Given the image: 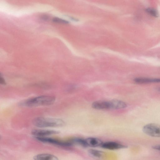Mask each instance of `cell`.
<instances>
[{
  "label": "cell",
  "instance_id": "obj_1",
  "mask_svg": "<svg viewBox=\"0 0 160 160\" xmlns=\"http://www.w3.org/2000/svg\"><path fill=\"white\" fill-rule=\"evenodd\" d=\"M32 123L34 125L39 128L61 127L65 124L60 119L44 117H37L33 120Z\"/></svg>",
  "mask_w": 160,
  "mask_h": 160
},
{
  "label": "cell",
  "instance_id": "obj_2",
  "mask_svg": "<svg viewBox=\"0 0 160 160\" xmlns=\"http://www.w3.org/2000/svg\"><path fill=\"white\" fill-rule=\"evenodd\" d=\"M55 101V98L49 96H41L28 99L24 104L28 107L47 106L52 104Z\"/></svg>",
  "mask_w": 160,
  "mask_h": 160
},
{
  "label": "cell",
  "instance_id": "obj_3",
  "mask_svg": "<svg viewBox=\"0 0 160 160\" xmlns=\"http://www.w3.org/2000/svg\"><path fill=\"white\" fill-rule=\"evenodd\" d=\"M143 132L149 136L154 137H160V125L151 123L147 124L142 128Z\"/></svg>",
  "mask_w": 160,
  "mask_h": 160
},
{
  "label": "cell",
  "instance_id": "obj_4",
  "mask_svg": "<svg viewBox=\"0 0 160 160\" xmlns=\"http://www.w3.org/2000/svg\"><path fill=\"white\" fill-rule=\"evenodd\" d=\"M37 140L44 143H48L52 144L59 145L63 147H70L72 144L70 141H62L56 140L54 138L44 137H34Z\"/></svg>",
  "mask_w": 160,
  "mask_h": 160
},
{
  "label": "cell",
  "instance_id": "obj_5",
  "mask_svg": "<svg viewBox=\"0 0 160 160\" xmlns=\"http://www.w3.org/2000/svg\"><path fill=\"white\" fill-rule=\"evenodd\" d=\"M32 134L34 137H44L59 133V132L53 130L34 129L32 131Z\"/></svg>",
  "mask_w": 160,
  "mask_h": 160
},
{
  "label": "cell",
  "instance_id": "obj_6",
  "mask_svg": "<svg viewBox=\"0 0 160 160\" xmlns=\"http://www.w3.org/2000/svg\"><path fill=\"white\" fill-rule=\"evenodd\" d=\"M101 147L103 148L111 150H117L127 147L126 145L111 141L103 142Z\"/></svg>",
  "mask_w": 160,
  "mask_h": 160
},
{
  "label": "cell",
  "instance_id": "obj_7",
  "mask_svg": "<svg viewBox=\"0 0 160 160\" xmlns=\"http://www.w3.org/2000/svg\"><path fill=\"white\" fill-rule=\"evenodd\" d=\"M92 107L97 109H111L110 101H98L94 102Z\"/></svg>",
  "mask_w": 160,
  "mask_h": 160
},
{
  "label": "cell",
  "instance_id": "obj_8",
  "mask_svg": "<svg viewBox=\"0 0 160 160\" xmlns=\"http://www.w3.org/2000/svg\"><path fill=\"white\" fill-rule=\"evenodd\" d=\"M134 81L138 84L160 83V78L139 77L135 78Z\"/></svg>",
  "mask_w": 160,
  "mask_h": 160
},
{
  "label": "cell",
  "instance_id": "obj_9",
  "mask_svg": "<svg viewBox=\"0 0 160 160\" xmlns=\"http://www.w3.org/2000/svg\"><path fill=\"white\" fill-rule=\"evenodd\" d=\"M85 143L87 147H96L101 146L103 142L97 138L89 137L85 139Z\"/></svg>",
  "mask_w": 160,
  "mask_h": 160
},
{
  "label": "cell",
  "instance_id": "obj_10",
  "mask_svg": "<svg viewBox=\"0 0 160 160\" xmlns=\"http://www.w3.org/2000/svg\"><path fill=\"white\" fill-rule=\"evenodd\" d=\"M111 109H122L127 107V104L124 102L117 100L113 99L110 101Z\"/></svg>",
  "mask_w": 160,
  "mask_h": 160
},
{
  "label": "cell",
  "instance_id": "obj_11",
  "mask_svg": "<svg viewBox=\"0 0 160 160\" xmlns=\"http://www.w3.org/2000/svg\"><path fill=\"white\" fill-rule=\"evenodd\" d=\"M34 160H59L55 156L48 153H41L33 157Z\"/></svg>",
  "mask_w": 160,
  "mask_h": 160
},
{
  "label": "cell",
  "instance_id": "obj_12",
  "mask_svg": "<svg viewBox=\"0 0 160 160\" xmlns=\"http://www.w3.org/2000/svg\"><path fill=\"white\" fill-rule=\"evenodd\" d=\"M70 141L72 145L74 144H78L84 147H87L85 143V139L79 138H75L70 140Z\"/></svg>",
  "mask_w": 160,
  "mask_h": 160
},
{
  "label": "cell",
  "instance_id": "obj_13",
  "mask_svg": "<svg viewBox=\"0 0 160 160\" xmlns=\"http://www.w3.org/2000/svg\"><path fill=\"white\" fill-rule=\"evenodd\" d=\"M88 152L92 156L96 158H101L103 154L102 151L94 149H89L88 150Z\"/></svg>",
  "mask_w": 160,
  "mask_h": 160
},
{
  "label": "cell",
  "instance_id": "obj_14",
  "mask_svg": "<svg viewBox=\"0 0 160 160\" xmlns=\"http://www.w3.org/2000/svg\"><path fill=\"white\" fill-rule=\"evenodd\" d=\"M146 11L149 14L155 17H157L158 14L157 11L154 9L151 8H147L146 10Z\"/></svg>",
  "mask_w": 160,
  "mask_h": 160
},
{
  "label": "cell",
  "instance_id": "obj_15",
  "mask_svg": "<svg viewBox=\"0 0 160 160\" xmlns=\"http://www.w3.org/2000/svg\"><path fill=\"white\" fill-rule=\"evenodd\" d=\"M53 21L54 22H61V23H67L68 22L65 20H62L60 18H55L53 19Z\"/></svg>",
  "mask_w": 160,
  "mask_h": 160
},
{
  "label": "cell",
  "instance_id": "obj_16",
  "mask_svg": "<svg viewBox=\"0 0 160 160\" xmlns=\"http://www.w3.org/2000/svg\"><path fill=\"white\" fill-rule=\"evenodd\" d=\"M0 83L2 85H5L6 84L5 79L1 75L0 76Z\"/></svg>",
  "mask_w": 160,
  "mask_h": 160
},
{
  "label": "cell",
  "instance_id": "obj_17",
  "mask_svg": "<svg viewBox=\"0 0 160 160\" xmlns=\"http://www.w3.org/2000/svg\"><path fill=\"white\" fill-rule=\"evenodd\" d=\"M152 148L154 149L160 151V145H154Z\"/></svg>",
  "mask_w": 160,
  "mask_h": 160
},
{
  "label": "cell",
  "instance_id": "obj_18",
  "mask_svg": "<svg viewBox=\"0 0 160 160\" xmlns=\"http://www.w3.org/2000/svg\"><path fill=\"white\" fill-rule=\"evenodd\" d=\"M158 90L159 91H160V88H159L158 89Z\"/></svg>",
  "mask_w": 160,
  "mask_h": 160
}]
</instances>
